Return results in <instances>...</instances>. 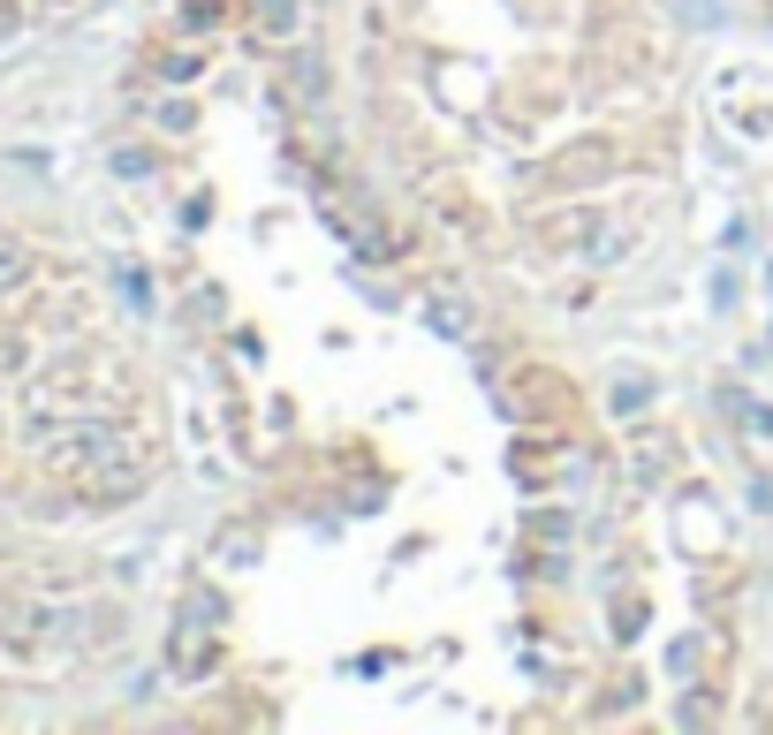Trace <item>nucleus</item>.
Listing matches in <instances>:
<instances>
[]
</instances>
